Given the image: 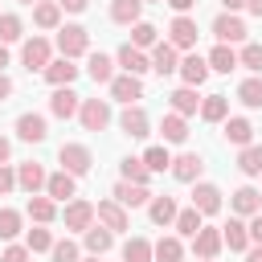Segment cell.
Segmentation results:
<instances>
[{
	"instance_id": "1",
	"label": "cell",
	"mask_w": 262,
	"mask_h": 262,
	"mask_svg": "<svg viewBox=\"0 0 262 262\" xmlns=\"http://www.w3.org/2000/svg\"><path fill=\"white\" fill-rule=\"evenodd\" d=\"M86 45H90V33L82 29V25H66V29H57V49H61V57H82L86 53Z\"/></svg>"
},
{
	"instance_id": "2",
	"label": "cell",
	"mask_w": 262,
	"mask_h": 262,
	"mask_svg": "<svg viewBox=\"0 0 262 262\" xmlns=\"http://www.w3.org/2000/svg\"><path fill=\"white\" fill-rule=\"evenodd\" d=\"M57 160H61V172H70V176H86L90 172V147H82V143H61V151H57Z\"/></svg>"
},
{
	"instance_id": "3",
	"label": "cell",
	"mask_w": 262,
	"mask_h": 262,
	"mask_svg": "<svg viewBox=\"0 0 262 262\" xmlns=\"http://www.w3.org/2000/svg\"><path fill=\"white\" fill-rule=\"evenodd\" d=\"M78 119H82L86 131H102V127L111 123V106H106V98H82Z\"/></svg>"
},
{
	"instance_id": "4",
	"label": "cell",
	"mask_w": 262,
	"mask_h": 262,
	"mask_svg": "<svg viewBox=\"0 0 262 262\" xmlns=\"http://www.w3.org/2000/svg\"><path fill=\"white\" fill-rule=\"evenodd\" d=\"M94 217H98V225H106L111 233H123V229L131 225V217H127V209H123L119 201H98V205H94Z\"/></svg>"
},
{
	"instance_id": "5",
	"label": "cell",
	"mask_w": 262,
	"mask_h": 262,
	"mask_svg": "<svg viewBox=\"0 0 262 262\" xmlns=\"http://www.w3.org/2000/svg\"><path fill=\"white\" fill-rule=\"evenodd\" d=\"M213 37H217L221 45H237V41H246V25H242V16L221 12V16L213 20Z\"/></svg>"
},
{
	"instance_id": "6",
	"label": "cell",
	"mask_w": 262,
	"mask_h": 262,
	"mask_svg": "<svg viewBox=\"0 0 262 262\" xmlns=\"http://www.w3.org/2000/svg\"><path fill=\"white\" fill-rule=\"evenodd\" d=\"M196 37H201V33H196V20H192V16H184V12L168 25V45H176V49H192V45H196Z\"/></svg>"
},
{
	"instance_id": "7",
	"label": "cell",
	"mask_w": 262,
	"mask_h": 262,
	"mask_svg": "<svg viewBox=\"0 0 262 262\" xmlns=\"http://www.w3.org/2000/svg\"><path fill=\"white\" fill-rule=\"evenodd\" d=\"M119 127H123V135H131V139L151 135V119H147V111H143V106H135V102L119 115Z\"/></svg>"
},
{
	"instance_id": "8",
	"label": "cell",
	"mask_w": 262,
	"mask_h": 262,
	"mask_svg": "<svg viewBox=\"0 0 262 262\" xmlns=\"http://www.w3.org/2000/svg\"><path fill=\"white\" fill-rule=\"evenodd\" d=\"M106 86H111V98H119V102H127V106H131L135 98H143V82H139L135 74H115Z\"/></svg>"
},
{
	"instance_id": "9",
	"label": "cell",
	"mask_w": 262,
	"mask_h": 262,
	"mask_svg": "<svg viewBox=\"0 0 262 262\" xmlns=\"http://www.w3.org/2000/svg\"><path fill=\"white\" fill-rule=\"evenodd\" d=\"M221 229H213V225H201L196 233H192V254L196 258H217L221 254Z\"/></svg>"
},
{
	"instance_id": "10",
	"label": "cell",
	"mask_w": 262,
	"mask_h": 262,
	"mask_svg": "<svg viewBox=\"0 0 262 262\" xmlns=\"http://www.w3.org/2000/svg\"><path fill=\"white\" fill-rule=\"evenodd\" d=\"M53 49H49V41L45 37H33V41H25V49H20V61H25V70H45L53 57H49Z\"/></svg>"
},
{
	"instance_id": "11",
	"label": "cell",
	"mask_w": 262,
	"mask_h": 262,
	"mask_svg": "<svg viewBox=\"0 0 262 262\" xmlns=\"http://www.w3.org/2000/svg\"><path fill=\"white\" fill-rule=\"evenodd\" d=\"M90 225H94V205H90V201H70V205H66V229L86 233Z\"/></svg>"
},
{
	"instance_id": "12",
	"label": "cell",
	"mask_w": 262,
	"mask_h": 262,
	"mask_svg": "<svg viewBox=\"0 0 262 262\" xmlns=\"http://www.w3.org/2000/svg\"><path fill=\"white\" fill-rule=\"evenodd\" d=\"M147 61H151V70H156L160 78L176 74V66H180V61H176V45H168V41H156V45H151V57H147Z\"/></svg>"
},
{
	"instance_id": "13",
	"label": "cell",
	"mask_w": 262,
	"mask_h": 262,
	"mask_svg": "<svg viewBox=\"0 0 262 262\" xmlns=\"http://www.w3.org/2000/svg\"><path fill=\"white\" fill-rule=\"evenodd\" d=\"M78 106H82V98L70 90V86H53V98H49V111L57 115V119H74L78 115Z\"/></svg>"
},
{
	"instance_id": "14",
	"label": "cell",
	"mask_w": 262,
	"mask_h": 262,
	"mask_svg": "<svg viewBox=\"0 0 262 262\" xmlns=\"http://www.w3.org/2000/svg\"><path fill=\"white\" fill-rule=\"evenodd\" d=\"M16 135H20L25 143H41V139L49 135V127H45V115H37V111L20 115V119H16Z\"/></svg>"
},
{
	"instance_id": "15",
	"label": "cell",
	"mask_w": 262,
	"mask_h": 262,
	"mask_svg": "<svg viewBox=\"0 0 262 262\" xmlns=\"http://www.w3.org/2000/svg\"><path fill=\"white\" fill-rule=\"evenodd\" d=\"M115 201H119L123 209H139V205H147V201H151V192H147V184L119 180V184H115Z\"/></svg>"
},
{
	"instance_id": "16",
	"label": "cell",
	"mask_w": 262,
	"mask_h": 262,
	"mask_svg": "<svg viewBox=\"0 0 262 262\" xmlns=\"http://www.w3.org/2000/svg\"><path fill=\"white\" fill-rule=\"evenodd\" d=\"M229 205H233L237 217H254V213H262V192L246 184V188H237V192L229 196Z\"/></svg>"
},
{
	"instance_id": "17",
	"label": "cell",
	"mask_w": 262,
	"mask_h": 262,
	"mask_svg": "<svg viewBox=\"0 0 262 262\" xmlns=\"http://www.w3.org/2000/svg\"><path fill=\"white\" fill-rule=\"evenodd\" d=\"M119 66H123V74H135V78H143V74L151 70V61L143 57V49H135L131 41L119 49Z\"/></svg>"
},
{
	"instance_id": "18",
	"label": "cell",
	"mask_w": 262,
	"mask_h": 262,
	"mask_svg": "<svg viewBox=\"0 0 262 262\" xmlns=\"http://www.w3.org/2000/svg\"><path fill=\"white\" fill-rule=\"evenodd\" d=\"M201 168H205V164H201V156H196V151H184V156H176V160H172V176H176V180H184V184H196Z\"/></svg>"
},
{
	"instance_id": "19",
	"label": "cell",
	"mask_w": 262,
	"mask_h": 262,
	"mask_svg": "<svg viewBox=\"0 0 262 262\" xmlns=\"http://www.w3.org/2000/svg\"><path fill=\"white\" fill-rule=\"evenodd\" d=\"M16 184H20L29 196H33V192H41V188H45V168H41L37 160L20 164V168H16Z\"/></svg>"
},
{
	"instance_id": "20",
	"label": "cell",
	"mask_w": 262,
	"mask_h": 262,
	"mask_svg": "<svg viewBox=\"0 0 262 262\" xmlns=\"http://www.w3.org/2000/svg\"><path fill=\"white\" fill-rule=\"evenodd\" d=\"M74 192H78V184H74L70 172H53V176H45V196H53V201H74Z\"/></svg>"
},
{
	"instance_id": "21",
	"label": "cell",
	"mask_w": 262,
	"mask_h": 262,
	"mask_svg": "<svg viewBox=\"0 0 262 262\" xmlns=\"http://www.w3.org/2000/svg\"><path fill=\"white\" fill-rule=\"evenodd\" d=\"M192 209H201V217H205V213H217V209H221V188L201 180V184L192 188Z\"/></svg>"
},
{
	"instance_id": "22",
	"label": "cell",
	"mask_w": 262,
	"mask_h": 262,
	"mask_svg": "<svg viewBox=\"0 0 262 262\" xmlns=\"http://www.w3.org/2000/svg\"><path fill=\"white\" fill-rule=\"evenodd\" d=\"M176 70H180L184 86H201V82L209 78V61H205V57H196V53H188V57H184V61H180Z\"/></svg>"
},
{
	"instance_id": "23",
	"label": "cell",
	"mask_w": 262,
	"mask_h": 262,
	"mask_svg": "<svg viewBox=\"0 0 262 262\" xmlns=\"http://www.w3.org/2000/svg\"><path fill=\"white\" fill-rule=\"evenodd\" d=\"M41 74H45V82H49V86H70V82L78 78V66H74L70 57H61V61H49Z\"/></svg>"
},
{
	"instance_id": "24",
	"label": "cell",
	"mask_w": 262,
	"mask_h": 262,
	"mask_svg": "<svg viewBox=\"0 0 262 262\" xmlns=\"http://www.w3.org/2000/svg\"><path fill=\"white\" fill-rule=\"evenodd\" d=\"M196 111H201L205 123H221V119L229 115V98H225V94H209V98H201Z\"/></svg>"
},
{
	"instance_id": "25",
	"label": "cell",
	"mask_w": 262,
	"mask_h": 262,
	"mask_svg": "<svg viewBox=\"0 0 262 262\" xmlns=\"http://www.w3.org/2000/svg\"><path fill=\"white\" fill-rule=\"evenodd\" d=\"M221 242L229 250H250V233H246V221L229 217V225H221Z\"/></svg>"
},
{
	"instance_id": "26",
	"label": "cell",
	"mask_w": 262,
	"mask_h": 262,
	"mask_svg": "<svg viewBox=\"0 0 262 262\" xmlns=\"http://www.w3.org/2000/svg\"><path fill=\"white\" fill-rule=\"evenodd\" d=\"M82 237H86V250H90V254H98V258H102V254L115 246V233H111L106 225H90Z\"/></svg>"
},
{
	"instance_id": "27",
	"label": "cell",
	"mask_w": 262,
	"mask_h": 262,
	"mask_svg": "<svg viewBox=\"0 0 262 262\" xmlns=\"http://www.w3.org/2000/svg\"><path fill=\"white\" fill-rule=\"evenodd\" d=\"M33 20H37L41 29H57V25H61V4H53V0H37V4H33Z\"/></svg>"
},
{
	"instance_id": "28",
	"label": "cell",
	"mask_w": 262,
	"mask_h": 262,
	"mask_svg": "<svg viewBox=\"0 0 262 262\" xmlns=\"http://www.w3.org/2000/svg\"><path fill=\"white\" fill-rule=\"evenodd\" d=\"M168 98H172V111H176V115H196V106H201L196 86H180V90H172Z\"/></svg>"
},
{
	"instance_id": "29",
	"label": "cell",
	"mask_w": 262,
	"mask_h": 262,
	"mask_svg": "<svg viewBox=\"0 0 262 262\" xmlns=\"http://www.w3.org/2000/svg\"><path fill=\"white\" fill-rule=\"evenodd\" d=\"M160 131H164L168 143H184V139H188V123H184V115H176V111L160 119Z\"/></svg>"
},
{
	"instance_id": "30",
	"label": "cell",
	"mask_w": 262,
	"mask_h": 262,
	"mask_svg": "<svg viewBox=\"0 0 262 262\" xmlns=\"http://www.w3.org/2000/svg\"><path fill=\"white\" fill-rule=\"evenodd\" d=\"M53 213H57L53 196H41V192H33V196H29V217H33L37 225H49V221H53Z\"/></svg>"
},
{
	"instance_id": "31",
	"label": "cell",
	"mask_w": 262,
	"mask_h": 262,
	"mask_svg": "<svg viewBox=\"0 0 262 262\" xmlns=\"http://www.w3.org/2000/svg\"><path fill=\"white\" fill-rule=\"evenodd\" d=\"M147 213H151L156 225H172V221H176V201H172V196H151V201H147Z\"/></svg>"
},
{
	"instance_id": "32",
	"label": "cell",
	"mask_w": 262,
	"mask_h": 262,
	"mask_svg": "<svg viewBox=\"0 0 262 262\" xmlns=\"http://www.w3.org/2000/svg\"><path fill=\"white\" fill-rule=\"evenodd\" d=\"M139 12H143V0H115L111 4V20H119V25H135Z\"/></svg>"
},
{
	"instance_id": "33",
	"label": "cell",
	"mask_w": 262,
	"mask_h": 262,
	"mask_svg": "<svg viewBox=\"0 0 262 262\" xmlns=\"http://www.w3.org/2000/svg\"><path fill=\"white\" fill-rule=\"evenodd\" d=\"M151 258H156V262H180V258H184L180 237H160V242L151 246Z\"/></svg>"
},
{
	"instance_id": "34",
	"label": "cell",
	"mask_w": 262,
	"mask_h": 262,
	"mask_svg": "<svg viewBox=\"0 0 262 262\" xmlns=\"http://www.w3.org/2000/svg\"><path fill=\"white\" fill-rule=\"evenodd\" d=\"M209 70H217V74L237 70V53H233L229 45H213V53H209Z\"/></svg>"
},
{
	"instance_id": "35",
	"label": "cell",
	"mask_w": 262,
	"mask_h": 262,
	"mask_svg": "<svg viewBox=\"0 0 262 262\" xmlns=\"http://www.w3.org/2000/svg\"><path fill=\"white\" fill-rule=\"evenodd\" d=\"M86 74H90L94 82H111V78H115V61H111L106 53H90V61H86Z\"/></svg>"
},
{
	"instance_id": "36",
	"label": "cell",
	"mask_w": 262,
	"mask_h": 262,
	"mask_svg": "<svg viewBox=\"0 0 262 262\" xmlns=\"http://www.w3.org/2000/svg\"><path fill=\"white\" fill-rule=\"evenodd\" d=\"M225 139H229V143H237V147H246V143L254 139L250 119H225Z\"/></svg>"
},
{
	"instance_id": "37",
	"label": "cell",
	"mask_w": 262,
	"mask_h": 262,
	"mask_svg": "<svg viewBox=\"0 0 262 262\" xmlns=\"http://www.w3.org/2000/svg\"><path fill=\"white\" fill-rule=\"evenodd\" d=\"M237 168H242L246 176H262V147H258V143H246L242 156H237Z\"/></svg>"
},
{
	"instance_id": "38",
	"label": "cell",
	"mask_w": 262,
	"mask_h": 262,
	"mask_svg": "<svg viewBox=\"0 0 262 262\" xmlns=\"http://www.w3.org/2000/svg\"><path fill=\"white\" fill-rule=\"evenodd\" d=\"M237 98H242V106L262 111V78H246V82L237 86Z\"/></svg>"
},
{
	"instance_id": "39",
	"label": "cell",
	"mask_w": 262,
	"mask_h": 262,
	"mask_svg": "<svg viewBox=\"0 0 262 262\" xmlns=\"http://www.w3.org/2000/svg\"><path fill=\"white\" fill-rule=\"evenodd\" d=\"M172 225H176V233L192 237V233L201 229V209H192V205H188V209H176V221H172Z\"/></svg>"
},
{
	"instance_id": "40",
	"label": "cell",
	"mask_w": 262,
	"mask_h": 262,
	"mask_svg": "<svg viewBox=\"0 0 262 262\" xmlns=\"http://www.w3.org/2000/svg\"><path fill=\"white\" fill-rule=\"evenodd\" d=\"M123 262H151V242H147V237H127Z\"/></svg>"
},
{
	"instance_id": "41",
	"label": "cell",
	"mask_w": 262,
	"mask_h": 262,
	"mask_svg": "<svg viewBox=\"0 0 262 262\" xmlns=\"http://www.w3.org/2000/svg\"><path fill=\"white\" fill-rule=\"evenodd\" d=\"M123 180H131V184H147V180H151V172H147V164H143V160L127 156V160H123Z\"/></svg>"
},
{
	"instance_id": "42",
	"label": "cell",
	"mask_w": 262,
	"mask_h": 262,
	"mask_svg": "<svg viewBox=\"0 0 262 262\" xmlns=\"http://www.w3.org/2000/svg\"><path fill=\"white\" fill-rule=\"evenodd\" d=\"M131 45H135V49H147V45H156V25H147V20H135V25H131Z\"/></svg>"
},
{
	"instance_id": "43",
	"label": "cell",
	"mask_w": 262,
	"mask_h": 262,
	"mask_svg": "<svg viewBox=\"0 0 262 262\" xmlns=\"http://www.w3.org/2000/svg\"><path fill=\"white\" fill-rule=\"evenodd\" d=\"M20 29H25V25H20V16H16V12H4V16H0V45L20 41Z\"/></svg>"
},
{
	"instance_id": "44",
	"label": "cell",
	"mask_w": 262,
	"mask_h": 262,
	"mask_svg": "<svg viewBox=\"0 0 262 262\" xmlns=\"http://www.w3.org/2000/svg\"><path fill=\"white\" fill-rule=\"evenodd\" d=\"M143 164H147V172H164V168H172V156H168V147H147Z\"/></svg>"
},
{
	"instance_id": "45",
	"label": "cell",
	"mask_w": 262,
	"mask_h": 262,
	"mask_svg": "<svg viewBox=\"0 0 262 262\" xmlns=\"http://www.w3.org/2000/svg\"><path fill=\"white\" fill-rule=\"evenodd\" d=\"M16 233H20V213L16 209H0V237L12 242Z\"/></svg>"
},
{
	"instance_id": "46",
	"label": "cell",
	"mask_w": 262,
	"mask_h": 262,
	"mask_svg": "<svg viewBox=\"0 0 262 262\" xmlns=\"http://www.w3.org/2000/svg\"><path fill=\"white\" fill-rule=\"evenodd\" d=\"M49 258H53V262H78L82 254H78V246H74L70 237H61V242H53V246H49Z\"/></svg>"
},
{
	"instance_id": "47",
	"label": "cell",
	"mask_w": 262,
	"mask_h": 262,
	"mask_svg": "<svg viewBox=\"0 0 262 262\" xmlns=\"http://www.w3.org/2000/svg\"><path fill=\"white\" fill-rule=\"evenodd\" d=\"M237 66H246V70L262 74V45H242V53H237Z\"/></svg>"
},
{
	"instance_id": "48",
	"label": "cell",
	"mask_w": 262,
	"mask_h": 262,
	"mask_svg": "<svg viewBox=\"0 0 262 262\" xmlns=\"http://www.w3.org/2000/svg\"><path fill=\"white\" fill-rule=\"evenodd\" d=\"M25 246H29V254H41V250H49V246H53V233H49V229H29Z\"/></svg>"
},
{
	"instance_id": "49",
	"label": "cell",
	"mask_w": 262,
	"mask_h": 262,
	"mask_svg": "<svg viewBox=\"0 0 262 262\" xmlns=\"http://www.w3.org/2000/svg\"><path fill=\"white\" fill-rule=\"evenodd\" d=\"M33 254H29V246H8L4 254H0V262H29Z\"/></svg>"
},
{
	"instance_id": "50",
	"label": "cell",
	"mask_w": 262,
	"mask_h": 262,
	"mask_svg": "<svg viewBox=\"0 0 262 262\" xmlns=\"http://www.w3.org/2000/svg\"><path fill=\"white\" fill-rule=\"evenodd\" d=\"M12 188H16V172H12L8 164H0V196H4V192H12Z\"/></svg>"
},
{
	"instance_id": "51",
	"label": "cell",
	"mask_w": 262,
	"mask_h": 262,
	"mask_svg": "<svg viewBox=\"0 0 262 262\" xmlns=\"http://www.w3.org/2000/svg\"><path fill=\"white\" fill-rule=\"evenodd\" d=\"M246 233H250V242H254V246H262V213H254V217H250Z\"/></svg>"
},
{
	"instance_id": "52",
	"label": "cell",
	"mask_w": 262,
	"mask_h": 262,
	"mask_svg": "<svg viewBox=\"0 0 262 262\" xmlns=\"http://www.w3.org/2000/svg\"><path fill=\"white\" fill-rule=\"evenodd\" d=\"M57 4H61L66 12H86V4H90V0H57Z\"/></svg>"
},
{
	"instance_id": "53",
	"label": "cell",
	"mask_w": 262,
	"mask_h": 262,
	"mask_svg": "<svg viewBox=\"0 0 262 262\" xmlns=\"http://www.w3.org/2000/svg\"><path fill=\"white\" fill-rule=\"evenodd\" d=\"M8 94H12V78H8V74H4V70H0V102H4V98H8Z\"/></svg>"
},
{
	"instance_id": "54",
	"label": "cell",
	"mask_w": 262,
	"mask_h": 262,
	"mask_svg": "<svg viewBox=\"0 0 262 262\" xmlns=\"http://www.w3.org/2000/svg\"><path fill=\"white\" fill-rule=\"evenodd\" d=\"M168 4H172V8H176V12H188V8H192V4H196V0H168Z\"/></svg>"
},
{
	"instance_id": "55",
	"label": "cell",
	"mask_w": 262,
	"mask_h": 262,
	"mask_svg": "<svg viewBox=\"0 0 262 262\" xmlns=\"http://www.w3.org/2000/svg\"><path fill=\"white\" fill-rule=\"evenodd\" d=\"M225 4V12H237V8H246V0H221Z\"/></svg>"
},
{
	"instance_id": "56",
	"label": "cell",
	"mask_w": 262,
	"mask_h": 262,
	"mask_svg": "<svg viewBox=\"0 0 262 262\" xmlns=\"http://www.w3.org/2000/svg\"><path fill=\"white\" fill-rule=\"evenodd\" d=\"M246 262H262V246H254V250H246Z\"/></svg>"
},
{
	"instance_id": "57",
	"label": "cell",
	"mask_w": 262,
	"mask_h": 262,
	"mask_svg": "<svg viewBox=\"0 0 262 262\" xmlns=\"http://www.w3.org/2000/svg\"><path fill=\"white\" fill-rule=\"evenodd\" d=\"M8 151H12V147H8V139L0 135V164H8Z\"/></svg>"
},
{
	"instance_id": "58",
	"label": "cell",
	"mask_w": 262,
	"mask_h": 262,
	"mask_svg": "<svg viewBox=\"0 0 262 262\" xmlns=\"http://www.w3.org/2000/svg\"><path fill=\"white\" fill-rule=\"evenodd\" d=\"M246 8H250L254 16H262V0H246Z\"/></svg>"
},
{
	"instance_id": "59",
	"label": "cell",
	"mask_w": 262,
	"mask_h": 262,
	"mask_svg": "<svg viewBox=\"0 0 262 262\" xmlns=\"http://www.w3.org/2000/svg\"><path fill=\"white\" fill-rule=\"evenodd\" d=\"M4 66H8V49L0 45V70H4Z\"/></svg>"
},
{
	"instance_id": "60",
	"label": "cell",
	"mask_w": 262,
	"mask_h": 262,
	"mask_svg": "<svg viewBox=\"0 0 262 262\" xmlns=\"http://www.w3.org/2000/svg\"><path fill=\"white\" fill-rule=\"evenodd\" d=\"M78 262H98V254H90V258H78Z\"/></svg>"
},
{
	"instance_id": "61",
	"label": "cell",
	"mask_w": 262,
	"mask_h": 262,
	"mask_svg": "<svg viewBox=\"0 0 262 262\" xmlns=\"http://www.w3.org/2000/svg\"><path fill=\"white\" fill-rule=\"evenodd\" d=\"M20 4H37V0H20Z\"/></svg>"
},
{
	"instance_id": "62",
	"label": "cell",
	"mask_w": 262,
	"mask_h": 262,
	"mask_svg": "<svg viewBox=\"0 0 262 262\" xmlns=\"http://www.w3.org/2000/svg\"><path fill=\"white\" fill-rule=\"evenodd\" d=\"M201 262H213V258H201Z\"/></svg>"
},
{
	"instance_id": "63",
	"label": "cell",
	"mask_w": 262,
	"mask_h": 262,
	"mask_svg": "<svg viewBox=\"0 0 262 262\" xmlns=\"http://www.w3.org/2000/svg\"><path fill=\"white\" fill-rule=\"evenodd\" d=\"M143 4H147V0H143Z\"/></svg>"
}]
</instances>
